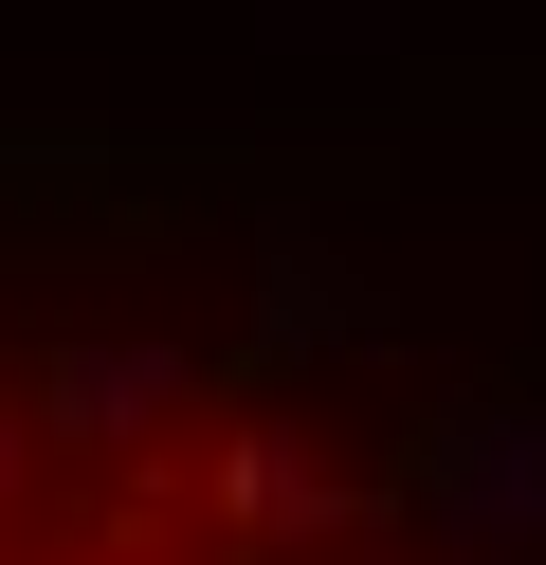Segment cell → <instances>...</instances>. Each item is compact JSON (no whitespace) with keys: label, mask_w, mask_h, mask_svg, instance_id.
Wrapping results in <instances>:
<instances>
[{"label":"cell","mask_w":546,"mask_h":565,"mask_svg":"<svg viewBox=\"0 0 546 565\" xmlns=\"http://www.w3.org/2000/svg\"><path fill=\"white\" fill-rule=\"evenodd\" d=\"M36 456H55V438H36V402H19V365H0V547H19V511H36Z\"/></svg>","instance_id":"5"},{"label":"cell","mask_w":546,"mask_h":565,"mask_svg":"<svg viewBox=\"0 0 546 565\" xmlns=\"http://www.w3.org/2000/svg\"><path fill=\"white\" fill-rule=\"evenodd\" d=\"M400 511L437 565H546V402H419L400 438Z\"/></svg>","instance_id":"2"},{"label":"cell","mask_w":546,"mask_h":565,"mask_svg":"<svg viewBox=\"0 0 546 565\" xmlns=\"http://www.w3.org/2000/svg\"><path fill=\"white\" fill-rule=\"evenodd\" d=\"M73 565H146V547H73Z\"/></svg>","instance_id":"6"},{"label":"cell","mask_w":546,"mask_h":565,"mask_svg":"<svg viewBox=\"0 0 546 565\" xmlns=\"http://www.w3.org/2000/svg\"><path fill=\"white\" fill-rule=\"evenodd\" d=\"M19 402H36V438H55V456L146 475L164 438H218V419L255 402V365H218L201 329H55V347L19 365Z\"/></svg>","instance_id":"1"},{"label":"cell","mask_w":546,"mask_h":565,"mask_svg":"<svg viewBox=\"0 0 546 565\" xmlns=\"http://www.w3.org/2000/svg\"><path fill=\"white\" fill-rule=\"evenodd\" d=\"M419 565H437V547H419Z\"/></svg>","instance_id":"7"},{"label":"cell","mask_w":546,"mask_h":565,"mask_svg":"<svg viewBox=\"0 0 546 565\" xmlns=\"http://www.w3.org/2000/svg\"><path fill=\"white\" fill-rule=\"evenodd\" d=\"M346 347H383V292L346 274V237L328 220H255V402L291 365H346Z\"/></svg>","instance_id":"4"},{"label":"cell","mask_w":546,"mask_h":565,"mask_svg":"<svg viewBox=\"0 0 546 565\" xmlns=\"http://www.w3.org/2000/svg\"><path fill=\"white\" fill-rule=\"evenodd\" d=\"M201 529H218V565H328V547L364 529V475H346L328 419L237 402V419L201 438Z\"/></svg>","instance_id":"3"}]
</instances>
